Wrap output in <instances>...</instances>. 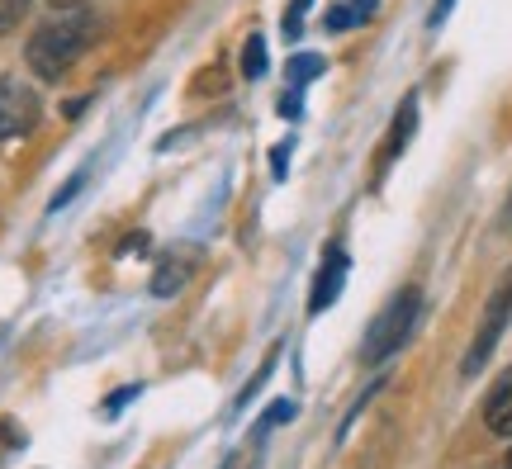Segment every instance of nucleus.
I'll list each match as a JSON object with an SVG mask.
<instances>
[{"label": "nucleus", "instance_id": "f257e3e1", "mask_svg": "<svg viewBox=\"0 0 512 469\" xmlns=\"http://www.w3.org/2000/svg\"><path fill=\"white\" fill-rule=\"evenodd\" d=\"M95 34H100V19L86 15V10L48 19L43 29H34L29 48H24V62H29V72H34L38 81H62L67 67L95 43Z\"/></svg>", "mask_w": 512, "mask_h": 469}, {"label": "nucleus", "instance_id": "f03ea898", "mask_svg": "<svg viewBox=\"0 0 512 469\" xmlns=\"http://www.w3.org/2000/svg\"><path fill=\"white\" fill-rule=\"evenodd\" d=\"M418 313H422V289H413V285L399 289V294L380 308V318L370 323L361 356H366L370 365H380V361H389L394 351H403L408 337H413V327H418Z\"/></svg>", "mask_w": 512, "mask_h": 469}, {"label": "nucleus", "instance_id": "7ed1b4c3", "mask_svg": "<svg viewBox=\"0 0 512 469\" xmlns=\"http://www.w3.org/2000/svg\"><path fill=\"white\" fill-rule=\"evenodd\" d=\"M508 323H512V271L503 275L498 289L489 294V308H484V318H479V327H475V342H470L465 361H460V375L475 379L479 370H484V361L494 356V346H498V337L508 332Z\"/></svg>", "mask_w": 512, "mask_h": 469}, {"label": "nucleus", "instance_id": "20e7f679", "mask_svg": "<svg viewBox=\"0 0 512 469\" xmlns=\"http://www.w3.org/2000/svg\"><path fill=\"white\" fill-rule=\"evenodd\" d=\"M38 114H43V105H38V95H34L29 81H19V76H0V143L34 133Z\"/></svg>", "mask_w": 512, "mask_h": 469}, {"label": "nucleus", "instance_id": "39448f33", "mask_svg": "<svg viewBox=\"0 0 512 469\" xmlns=\"http://www.w3.org/2000/svg\"><path fill=\"white\" fill-rule=\"evenodd\" d=\"M347 247L342 242H332L328 252H323V266H318V275H313V289H309V313H323V308L337 304V294H342V285H347Z\"/></svg>", "mask_w": 512, "mask_h": 469}, {"label": "nucleus", "instance_id": "423d86ee", "mask_svg": "<svg viewBox=\"0 0 512 469\" xmlns=\"http://www.w3.org/2000/svg\"><path fill=\"white\" fill-rule=\"evenodd\" d=\"M200 266V252L195 247H185V252H166L157 275H152V294L157 299H171V294H181V285H190V275Z\"/></svg>", "mask_w": 512, "mask_h": 469}, {"label": "nucleus", "instance_id": "0eeeda50", "mask_svg": "<svg viewBox=\"0 0 512 469\" xmlns=\"http://www.w3.org/2000/svg\"><path fill=\"white\" fill-rule=\"evenodd\" d=\"M413 128H418V100L408 95L399 105V114H394V124H389V138H384V152H380V171H389V166L399 162V152L408 147Z\"/></svg>", "mask_w": 512, "mask_h": 469}, {"label": "nucleus", "instance_id": "6e6552de", "mask_svg": "<svg viewBox=\"0 0 512 469\" xmlns=\"http://www.w3.org/2000/svg\"><path fill=\"white\" fill-rule=\"evenodd\" d=\"M484 427L494 436H512V370L498 379V389L484 398Z\"/></svg>", "mask_w": 512, "mask_h": 469}, {"label": "nucleus", "instance_id": "1a4fd4ad", "mask_svg": "<svg viewBox=\"0 0 512 469\" xmlns=\"http://www.w3.org/2000/svg\"><path fill=\"white\" fill-rule=\"evenodd\" d=\"M375 5H380V0H337L328 15H323V29H328V34H347V29H356V24H366V19L375 15Z\"/></svg>", "mask_w": 512, "mask_h": 469}, {"label": "nucleus", "instance_id": "9d476101", "mask_svg": "<svg viewBox=\"0 0 512 469\" xmlns=\"http://www.w3.org/2000/svg\"><path fill=\"white\" fill-rule=\"evenodd\" d=\"M323 76V57L318 53H304L290 62V86H309V81H318Z\"/></svg>", "mask_w": 512, "mask_h": 469}, {"label": "nucleus", "instance_id": "9b49d317", "mask_svg": "<svg viewBox=\"0 0 512 469\" xmlns=\"http://www.w3.org/2000/svg\"><path fill=\"white\" fill-rule=\"evenodd\" d=\"M242 72L252 76H266V43H261V34L247 38V48H242Z\"/></svg>", "mask_w": 512, "mask_h": 469}, {"label": "nucleus", "instance_id": "f8f14e48", "mask_svg": "<svg viewBox=\"0 0 512 469\" xmlns=\"http://www.w3.org/2000/svg\"><path fill=\"white\" fill-rule=\"evenodd\" d=\"M313 0H290L285 5V19H280V29H285V38H299L304 34V15H309Z\"/></svg>", "mask_w": 512, "mask_h": 469}, {"label": "nucleus", "instance_id": "ddd939ff", "mask_svg": "<svg viewBox=\"0 0 512 469\" xmlns=\"http://www.w3.org/2000/svg\"><path fill=\"white\" fill-rule=\"evenodd\" d=\"M24 10H29V0H0V34H10L24 19Z\"/></svg>", "mask_w": 512, "mask_h": 469}, {"label": "nucleus", "instance_id": "4468645a", "mask_svg": "<svg viewBox=\"0 0 512 469\" xmlns=\"http://www.w3.org/2000/svg\"><path fill=\"white\" fill-rule=\"evenodd\" d=\"M280 114H285V119H299V86H290V95L280 100Z\"/></svg>", "mask_w": 512, "mask_h": 469}, {"label": "nucleus", "instance_id": "2eb2a0df", "mask_svg": "<svg viewBox=\"0 0 512 469\" xmlns=\"http://www.w3.org/2000/svg\"><path fill=\"white\" fill-rule=\"evenodd\" d=\"M133 394H138V384H133V389H119V394H114V398H105V413H119V403H128V398H133Z\"/></svg>", "mask_w": 512, "mask_h": 469}, {"label": "nucleus", "instance_id": "dca6fc26", "mask_svg": "<svg viewBox=\"0 0 512 469\" xmlns=\"http://www.w3.org/2000/svg\"><path fill=\"white\" fill-rule=\"evenodd\" d=\"M451 5H456V0H437V10H432V19H427V24H432V29H441V19L451 15Z\"/></svg>", "mask_w": 512, "mask_h": 469}, {"label": "nucleus", "instance_id": "f3484780", "mask_svg": "<svg viewBox=\"0 0 512 469\" xmlns=\"http://www.w3.org/2000/svg\"><path fill=\"white\" fill-rule=\"evenodd\" d=\"M503 228H512V195H508V204H503V218H498Z\"/></svg>", "mask_w": 512, "mask_h": 469}, {"label": "nucleus", "instance_id": "a211bd4d", "mask_svg": "<svg viewBox=\"0 0 512 469\" xmlns=\"http://www.w3.org/2000/svg\"><path fill=\"white\" fill-rule=\"evenodd\" d=\"M53 5L57 10H67V5H81V0H53Z\"/></svg>", "mask_w": 512, "mask_h": 469}, {"label": "nucleus", "instance_id": "6ab92c4d", "mask_svg": "<svg viewBox=\"0 0 512 469\" xmlns=\"http://www.w3.org/2000/svg\"><path fill=\"white\" fill-rule=\"evenodd\" d=\"M508 469H512V451H508Z\"/></svg>", "mask_w": 512, "mask_h": 469}]
</instances>
